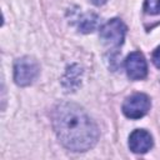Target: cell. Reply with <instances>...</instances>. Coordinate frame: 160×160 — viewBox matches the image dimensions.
Listing matches in <instances>:
<instances>
[{"label": "cell", "instance_id": "3", "mask_svg": "<svg viewBox=\"0 0 160 160\" xmlns=\"http://www.w3.org/2000/svg\"><path fill=\"white\" fill-rule=\"evenodd\" d=\"M126 26L120 19H111L100 29V39L109 48H119L125 39Z\"/></svg>", "mask_w": 160, "mask_h": 160}, {"label": "cell", "instance_id": "4", "mask_svg": "<svg viewBox=\"0 0 160 160\" xmlns=\"http://www.w3.org/2000/svg\"><path fill=\"white\" fill-rule=\"evenodd\" d=\"M151 102L146 94L136 92L126 98L122 104V112L129 119H140L145 116L150 110Z\"/></svg>", "mask_w": 160, "mask_h": 160}, {"label": "cell", "instance_id": "9", "mask_svg": "<svg viewBox=\"0 0 160 160\" xmlns=\"http://www.w3.org/2000/svg\"><path fill=\"white\" fill-rule=\"evenodd\" d=\"M144 11L149 15H159L160 14V0H145Z\"/></svg>", "mask_w": 160, "mask_h": 160}, {"label": "cell", "instance_id": "5", "mask_svg": "<svg viewBox=\"0 0 160 160\" xmlns=\"http://www.w3.org/2000/svg\"><path fill=\"white\" fill-rule=\"evenodd\" d=\"M126 74L131 80H142L148 75V64L140 51H132L125 60Z\"/></svg>", "mask_w": 160, "mask_h": 160}, {"label": "cell", "instance_id": "10", "mask_svg": "<svg viewBox=\"0 0 160 160\" xmlns=\"http://www.w3.org/2000/svg\"><path fill=\"white\" fill-rule=\"evenodd\" d=\"M152 62H154V65L158 68V69H160V45L154 50V52H152Z\"/></svg>", "mask_w": 160, "mask_h": 160}, {"label": "cell", "instance_id": "7", "mask_svg": "<svg viewBox=\"0 0 160 160\" xmlns=\"http://www.w3.org/2000/svg\"><path fill=\"white\" fill-rule=\"evenodd\" d=\"M81 74H82V70H81V68L79 65H76V64L70 65L66 69L65 75L62 78V85H64V88L65 89H70V90L76 89L80 85Z\"/></svg>", "mask_w": 160, "mask_h": 160}, {"label": "cell", "instance_id": "6", "mask_svg": "<svg viewBox=\"0 0 160 160\" xmlns=\"http://www.w3.org/2000/svg\"><path fill=\"white\" fill-rule=\"evenodd\" d=\"M129 148L135 154H145L152 148V138L150 132L142 129L134 130L129 136Z\"/></svg>", "mask_w": 160, "mask_h": 160}, {"label": "cell", "instance_id": "8", "mask_svg": "<svg viewBox=\"0 0 160 160\" xmlns=\"http://www.w3.org/2000/svg\"><path fill=\"white\" fill-rule=\"evenodd\" d=\"M98 16L92 12H88V14H84L82 16H80L79 19V30L81 32H91L96 25H98Z\"/></svg>", "mask_w": 160, "mask_h": 160}, {"label": "cell", "instance_id": "1", "mask_svg": "<svg viewBox=\"0 0 160 160\" xmlns=\"http://www.w3.org/2000/svg\"><path fill=\"white\" fill-rule=\"evenodd\" d=\"M52 128L60 142L71 151H86L99 139V129L74 102H60L52 110Z\"/></svg>", "mask_w": 160, "mask_h": 160}, {"label": "cell", "instance_id": "2", "mask_svg": "<svg viewBox=\"0 0 160 160\" xmlns=\"http://www.w3.org/2000/svg\"><path fill=\"white\" fill-rule=\"evenodd\" d=\"M40 72L39 62L30 56H22L14 64V80L19 86H28L34 82Z\"/></svg>", "mask_w": 160, "mask_h": 160}]
</instances>
